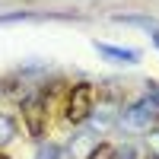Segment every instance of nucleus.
Instances as JSON below:
<instances>
[{
	"label": "nucleus",
	"mask_w": 159,
	"mask_h": 159,
	"mask_svg": "<svg viewBox=\"0 0 159 159\" xmlns=\"http://www.w3.org/2000/svg\"><path fill=\"white\" fill-rule=\"evenodd\" d=\"M99 147V137L92 134V130L86 127V130H80L76 134V140H70V153H73V159H89V153Z\"/></svg>",
	"instance_id": "nucleus-5"
},
{
	"label": "nucleus",
	"mask_w": 159,
	"mask_h": 159,
	"mask_svg": "<svg viewBox=\"0 0 159 159\" xmlns=\"http://www.w3.org/2000/svg\"><path fill=\"white\" fill-rule=\"evenodd\" d=\"M22 121H25V130L32 137H42L48 127V102L42 96H29L22 102Z\"/></svg>",
	"instance_id": "nucleus-2"
},
{
	"label": "nucleus",
	"mask_w": 159,
	"mask_h": 159,
	"mask_svg": "<svg viewBox=\"0 0 159 159\" xmlns=\"http://www.w3.org/2000/svg\"><path fill=\"white\" fill-rule=\"evenodd\" d=\"M153 42H156V45H159V32H156V35H153Z\"/></svg>",
	"instance_id": "nucleus-11"
},
{
	"label": "nucleus",
	"mask_w": 159,
	"mask_h": 159,
	"mask_svg": "<svg viewBox=\"0 0 159 159\" xmlns=\"http://www.w3.org/2000/svg\"><path fill=\"white\" fill-rule=\"evenodd\" d=\"M16 134H19L16 118L13 115H0V147H7L10 140H16Z\"/></svg>",
	"instance_id": "nucleus-6"
},
{
	"label": "nucleus",
	"mask_w": 159,
	"mask_h": 159,
	"mask_svg": "<svg viewBox=\"0 0 159 159\" xmlns=\"http://www.w3.org/2000/svg\"><path fill=\"white\" fill-rule=\"evenodd\" d=\"M35 159H64V147H57V143H38Z\"/></svg>",
	"instance_id": "nucleus-7"
},
{
	"label": "nucleus",
	"mask_w": 159,
	"mask_h": 159,
	"mask_svg": "<svg viewBox=\"0 0 159 159\" xmlns=\"http://www.w3.org/2000/svg\"><path fill=\"white\" fill-rule=\"evenodd\" d=\"M115 22H127V25H147V29H156V19L153 16H115Z\"/></svg>",
	"instance_id": "nucleus-8"
},
{
	"label": "nucleus",
	"mask_w": 159,
	"mask_h": 159,
	"mask_svg": "<svg viewBox=\"0 0 159 159\" xmlns=\"http://www.w3.org/2000/svg\"><path fill=\"white\" fill-rule=\"evenodd\" d=\"M0 159H10V156H7V153H0Z\"/></svg>",
	"instance_id": "nucleus-12"
},
{
	"label": "nucleus",
	"mask_w": 159,
	"mask_h": 159,
	"mask_svg": "<svg viewBox=\"0 0 159 159\" xmlns=\"http://www.w3.org/2000/svg\"><path fill=\"white\" fill-rule=\"evenodd\" d=\"M96 108V86L92 83H76L67 96V105H64V118L70 124H86V118Z\"/></svg>",
	"instance_id": "nucleus-1"
},
{
	"label": "nucleus",
	"mask_w": 159,
	"mask_h": 159,
	"mask_svg": "<svg viewBox=\"0 0 159 159\" xmlns=\"http://www.w3.org/2000/svg\"><path fill=\"white\" fill-rule=\"evenodd\" d=\"M92 48H96L102 57L115 61V64H137L140 61V51L137 48H118V45H105V42H92Z\"/></svg>",
	"instance_id": "nucleus-4"
},
{
	"label": "nucleus",
	"mask_w": 159,
	"mask_h": 159,
	"mask_svg": "<svg viewBox=\"0 0 159 159\" xmlns=\"http://www.w3.org/2000/svg\"><path fill=\"white\" fill-rule=\"evenodd\" d=\"M115 156H118V147H115V143H99V147L89 153V159H115Z\"/></svg>",
	"instance_id": "nucleus-9"
},
{
	"label": "nucleus",
	"mask_w": 159,
	"mask_h": 159,
	"mask_svg": "<svg viewBox=\"0 0 159 159\" xmlns=\"http://www.w3.org/2000/svg\"><path fill=\"white\" fill-rule=\"evenodd\" d=\"M156 108H159V102H156V99H150V96H143V99H137L134 105H127V108L121 111V124H124V127L140 130V127H147V124L153 121Z\"/></svg>",
	"instance_id": "nucleus-3"
},
{
	"label": "nucleus",
	"mask_w": 159,
	"mask_h": 159,
	"mask_svg": "<svg viewBox=\"0 0 159 159\" xmlns=\"http://www.w3.org/2000/svg\"><path fill=\"white\" fill-rule=\"evenodd\" d=\"M115 159H137V150L127 143V147H121V150H118V156H115Z\"/></svg>",
	"instance_id": "nucleus-10"
}]
</instances>
